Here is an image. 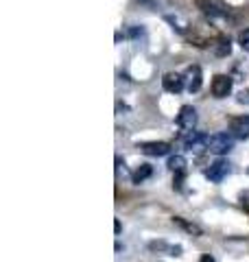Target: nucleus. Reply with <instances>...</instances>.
I'll list each match as a JSON object with an SVG mask.
<instances>
[{"label": "nucleus", "mask_w": 249, "mask_h": 262, "mask_svg": "<svg viewBox=\"0 0 249 262\" xmlns=\"http://www.w3.org/2000/svg\"><path fill=\"white\" fill-rule=\"evenodd\" d=\"M230 92H232V77L217 75L212 79V94H214V98H225Z\"/></svg>", "instance_id": "nucleus-7"}, {"label": "nucleus", "mask_w": 249, "mask_h": 262, "mask_svg": "<svg viewBox=\"0 0 249 262\" xmlns=\"http://www.w3.org/2000/svg\"><path fill=\"white\" fill-rule=\"evenodd\" d=\"M232 146H234V136L232 134H214L208 140V151L214 155H225L232 151Z\"/></svg>", "instance_id": "nucleus-1"}, {"label": "nucleus", "mask_w": 249, "mask_h": 262, "mask_svg": "<svg viewBox=\"0 0 249 262\" xmlns=\"http://www.w3.org/2000/svg\"><path fill=\"white\" fill-rule=\"evenodd\" d=\"M184 81H186V88H188V92H199L201 90V68L199 66H190V68L186 70V75H184Z\"/></svg>", "instance_id": "nucleus-8"}, {"label": "nucleus", "mask_w": 249, "mask_h": 262, "mask_svg": "<svg viewBox=\"0 0 249 262\" xmlns=\"http://www.w3.org/2000/svg\"><path fill=\"white\" fill-rule=\"evenodd\" d=\"M140 151L144 155H151V158H162V155H169L171 144L169 142H144V144H140Z\"/></svg>", "instance_id": "nucleus-9"}, {"label": "nucleus", "mask_w": 249, "mask_h": 262, "mask_svg": "<svg viewBox=\"0 0 249 262\" xmlns=\"http://www.w3.org/2000/svg\"><path fill=\"white\" fill-rule=\"evenodd\" d=\"M238 44H240V48H243V51H249V29H245V31L238 35Z\"/></svg>", "instance_id": "nucleus-15"}, {"label": "nucleus", "mask_w": 249, "mask_h": 262, "mask_svg": "<svg viewBox=\"0 0 249 262\" xmlns=\"http://www.w3.org/2000/svg\"><path fill=\"white\" fill-rule=\"evenodd\" d=\"M166 20L173 24V29H177V31H181V33L186 31V22L181 20V18H177V15H166Z\"/></svg>", "instance_id": "nucleus-14"}, {"label": "nucleus", "mask_w": 249, "mask_h": 262, "mask_svg": "<svg viewBox=\"0 0 249 262\" xmlns=\"http://www.w3.org/2000/svg\"><path fill=\"white\" fill-rule=\"evenodd\" d=\"M173 173H184L186 170V158H181V155H173L169 158V164H166Z\"/></svg>", "instance_id": "nucleus-12"}, {"label": "nucleus", "mask_w": 249, "mask_h": 262, "mask_svg": "<svg viewBox=\"0 0 249 262\" xmlns=\"http://www.w3.org/2000/svg\"><path fill=\"white\" fill-rule=\"evenodd\" d=\"M230 170H232V164L227 160H217L214 164H210V168L205 170V177L210 179L212 184H221L223 179L230 175Z\"/></svg>", "instance_id": "nucleus-2"}, {"label": "nucleus", "mask_w": 249, "mask_h": 262, "mask_svg": "<svg viewBox=\"0 0 249 262\" xmlns=\"http://www.w3.org/2000/svg\"><path fill=\"white\" fill-rule=\"evenodd\" d=\"M238 103H249V94L247 92H240L238 94Z\"/></svg>", "instance_id": "nucleus-17"}, {"label": "nucleus", "mask_w": 249, "mask_h": 262, "mask_svg": "<svg viewBox=\"0 0 249 262\" xmlns=\"http://www.w3.org/2000/svg\"><path fill=\"white\" fill-rule=\"evenodd\" d=\"M230 134L236 140H247L249 138V116H234L230 118Z\"/></svg>", "instance_id": "nucleus-5"}, {"label": "nucleus", "mask_w": 249, "mask_h": 262, "mask_svg": "<svg viewBox=\"0 0 249 262\" xmlns=\"http://www.w3.org/2000/svg\"><path fill=\"white\" fill-rule=\"evenodd\" d=\"M173 223H175L177 227H181L184 232H188L190 236H201V227L195 225V223H190V221H186V219H181V216H173Z\"/></svg>", "instance_id": "nucleus-10"}, {"label": "nucleus", "mask_w": 249, "mask_h": 262, "mask_svg": "<svg viewBox=\"0 0 249 262\" xmlns=\"http://www.w3.org/2000/svg\"><path fill=\"white\" fill-rule=\"evenodd\" d=\"M181 184H184V173H175V179H173V188L181 190Z\"/></svg>", "instance_id": "nucleus-16"}, {"label": "nucleus", "mask_w": 249, "mask_h": 262, "mask_svg": "<svg viewBox=\"0 0 249 262\" xmlns=\"http://www.w3.org/2000/svg\"><path fill=\"white\" fill-rule=\"evenodd\" d=\"M162 88L171 94H179L181 90L186 88V81L181 75H177V72H166V75L162 77Z\"/></svg>", "instance_id": "nucleus-6"}, {"label": "nucleus", "mask_w": 249, "mask_h": 262, "mask_svg": "<svg viewBox=\"0 0 249 262\" xmlns=\"http://www.w3.org/2000/svg\"><path fill=\"white\" fill-rule=\"evenodd\" d=\"M212 51H214V55L225 57V55H230V51H232V42H230V39H225V37H219L217 42L212 44Z\"/></svg>", "instance_id": "nucleus-11"}, {"label": "nucleus", "mask_w": 249, "mask_h": 262, "mask_svg": "<svg viewBox=\"0 0 249 262\" xmlns=\"http://www.w3.org/2000/svg\"><path fill=\"white\" fill-rule=\"evenodd\" d=\"M177 127L184 131H195L197 127V110L193 105H184L177 114Z\"/></svg>", "instance_id": "nucleus-3"}, {"label": "nucleus", "mask_w": 249, "mask_h": 262, "mask_svg": "<svg viewBox=\"0 0 249 262\" xmlns=\"http://www.w3.org/2000/svg\"><path fill=\"white\" fill-rule=\"evenodd\" d=\"M151 173H153V168L149 166V164H140V168L136 170L134 177H131V179H134V184H142L144 179L151 177Z\"/></svg>", "instance_id": "nucleus-13"}, {"label": "nucleus", "mask_w": 249, "mask_h": 262, "mask_svg": "<svg viewBox=\"0 0 249 262\" xmlns=\"http://www.w3.org/2000/svg\"><path fill=\"white\" fill-rule=\"evenodd\" d=\"M199 262H217V260H214L210 253H205V256H201V260H199Z\"/></svg>", "instance_id": "nucleus-18"}, {"label": "nucleus", "mask_w": 249, "mask_h": 262, "mask_svg": "<svg viewBox=\"0 0 249 262\" xmlns=\"http://www.w3.org/2000/svg\"><path fill=\"white\" fill-rule=\"evenodd\" d=\"M208 140H210V138L203 136V134L188 131V136L184 138V146L190 153H203V151H208Z\"/></svg>", "instance_id": "nucleus-4"}]
</instances>
